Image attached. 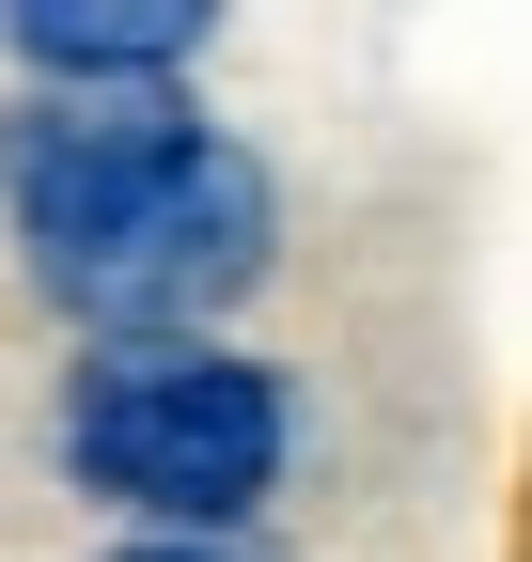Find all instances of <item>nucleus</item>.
<instances>
[{
	"instance_id": "obj_5",
	"label": "nucleus",
	"mask_w": 532,
	"mask_h": 562,
	"mask_svg": "<svg viewBox=\"0 0 532 562\" xmlns=\"http://www.w3.org/2000/svg\"><path fill=\"white\" fill-rule=\"evenodd\" d=\"M110 562H235V547H110Z\"/></svg>"
},
{
	"instance_id": "obj_4",
	"label": "nucleus",
	"mask_w": 532,
	"mask_h": 562,
	"mask_svg": "<svg viewBox=\"0 0 532 562\" xmlns=\"http://www.w3.org/2000/svg\"><path fill=\"white\" fill-rule=\"evenodd\" d=\"M188 47H204L188 0H16V63L47 94H173Z\"/></svg>"
},
{
	"instance_id": "obj_1",
	"label": "nucleus",
	"mask_w": 532,
	"mask_h": 562,
	"mask_svg": "<svg viewBox=\"0 0 532 562\" xmlns=\"http://www.w3.org/2000/svg\"><path fill=\"white\" fill-rule=\"evenodd\" d=\"M47 453L79 501L142 516V547H220L235 516L282 501L298 469V391L235 344H79L47 406Z\"/></svg>"
},
{
	"instance_id": "obj_2",
	"label": "nucleus",
	"mask_w": 532,
	"mask_h": 562,
	"mask_svg": "<svg viewBox=\"0 0 532 562\" xmlns=\"http://www.w3.org/2000/svg\"><path fill=\"white\" fill-rule=\"evenodd\" d=\"M266 250H282V188H266L251 140L204 125L125 220H95L79 250H47L32 281H47L95 344H220V313L266 281Z\"/></svg>"
},
{
	"instance_id": "obj_3",
	"label": "nucleus",
	"mask_w": 532,
	"mask_h": 562,
	"mask_svg": "<svg viewBox=\"0 0 532 562\" xmlns=\"http://www.w3.org/2000/svg\"><path fill=\"white\" fill-rule=\"evenodd\" d=\"M188 140H204V110L188 94H16L0 110V220H16V250H79L95 220H125Z\"/></svg>"
}]
</instances>
